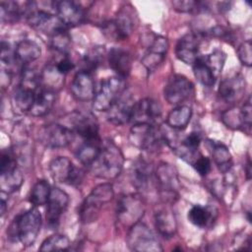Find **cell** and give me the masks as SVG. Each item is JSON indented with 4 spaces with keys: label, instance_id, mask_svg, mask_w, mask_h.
Listing matches in <instances>:
<instances>
[{
    "label": "cell",
    "instance_id": "obj_1",
    "mask_svg": "<svg viewBox=\"0 0 252 252\" xmlns=\"http://www.w3.org/2000/svg\"><path fill=\"white\" fill-rule=\"evenodd\" d=\"M40 227L41 215L34 207L14 218L7 229V236L10 240L29 247L36 240Z\"/></svg>",
    "mask_w": 252,
    "mask_h": 252
},
{
    "label": "cell",
    "instance_id": "obj_2",
    "mask_svg": "<svg viewBox=\"0 0 252 252\" xmlns=\"http://www.w3.org/2000/svg\"><path fill=\"white\" fill-rule=\"evenodd\" d=\"M123 164L124 157L120 149L113 142L106 140L102 142L101 150L89 169L94 176L110 180L120 174Z\"/></svg>",
    "mask_w": 252,
    "mask_h": 252
},
{
    "label": "cell",
    "instance_id": "obj_3",
    "mask_svg": "<svg viewBox=\"0 0 252 252\" xmlns=\"http://www.w3.org/2000/svg\"><path fill=\"white\" fill-rule=\"evenodd\" d=\"M113 197V186L110 183H101L95 186L79 208L81 221L84 223L94 221L98 218L102 207L110 202Z\"/></svg>",
    "mask_w": 252,
    "mask_h": 252
},
{
    "label": "cell",
    "instance_id": "obj_4",
    "mask_svg": "<svg viewBox=\"0 0 252 252\" xmlns=\"http://www.w3.org/2000/svg\"><path fill=\"white\" fill-rule=\"evenodd\" d=\"M129 140L138 149L154 152L165 143V136L158 125L135 124L129 133Z\"/></svg>",
    "mask_w": 252,
    "mask_h": 252
},
{
    "label": "cell",
    "instance_id": "obj_5",
    "mask_svg": "<svg viewBox=\"0 0 252 252\" xmlns=\"http://www.w3.org/2000/svg\"><path fill=\"white\" fill-rule=\"evenodd\" d=\"M155 179L161 200L173 204L178 199L180 188L176 169L167 162H160L155 171Z\"/></svg>",
    "mask_w": 252,
    "mask_h": 252
},
{
    "label": "cell",
    "instance_id": "obj_6",
    "mask_svg": "<svg viewBox=\"0 0 252 252\" xmlns=\"http://www.w3.org/2000/svg\"><path fill=\"white\" fill-rule=\"evenodd\" d=\"M145 213V203L139 194H127L119 198L116 206V218L118 222L126 228H130L141 220Z\"/></svg>",
    "mask_w": 252,
    "mask_h": 252
},
{
    "label": "cell",
    "instance_id": "obj_7",
    "mask_svg": "<svg viewBox=\"0 0 252 252\" xmlns=\"http://www.w3.org/2000/svg\"><path fill=\"white\" fill-rule=\"evenodd\" d=\"M126 91L123 78L109 77L100 83L98 92L93 98V107L96 111H107Z\"/></svg>",
    "mask_w": 252,
    "mask_h": 252
},
{
    "label": "cell",
    "instance_id": "obj_8",
    "mask_svg": "<svg viewBox=\"0 0 252 252\" xmlns=\"http://www.w3.org/2000/svg\"><path fill=\"white\" fill-rule=\"evenodd\" d=\"M126 240L128 247L133 251L158 252L163 250L153 230L141 221L129 228Z\"/></svg>",
    "mask_w": 252,
    "mask_h": 252
},
{
    "label": "cell",
    "instance_id": "obj_9",
    "mask_svg": "<svg viewBox=\"0 0 252 252\" xmlns=\"http://www.w3.org/2000/svg\"><path fill=\"white\" fill-rule=\"evenodd\" d=\"M134 12L135 10L131 5L128 4L123 6L114 20L103 25L102 32L104 35L111 40H122L127 38L134 29L136 18Z\"/></svg>",
    "mask_w": 252,
    "mask_h": 252
},
{
    "label": "cell",
    "instance_id": "obj_10",
    "mask_svg": "<svg viewBox=\"0 0 252 252\" xmlns=\"http://www.w3.org/2000/svg\"><path fill=\"white\" fill-rule=\"evenodd\" d=\"M27 22L34 30L41 32L50 37L67 31V27L61 22V20L46 11L37 10L33 2H30V8L26 15Z\"/></svg>",
    "mask_w": 252,
    "mask_h": 252
},
{
    "label": "cell",
    "instance_id": "obj_11",
    "mask_svg": "<svg viewBox=\"0 0 252 252\" xmlns=\"http://www.w3.org/2000/svg\"><path fill=\"white\" fill-rule=\"evenodd\" d=\"M38 141L50 149L65 148L74 139V132L61 124L49 123L43 125L37 134Z\"/></svg>",
    "mask_w": 252,
    "mask_h": 252
},
{
    "label": "cell",
    "instance_id": "obj_12",
    "mask_svg": "<svg viewBox=\"0 0 252 252\" xmlns=\"http://www.w3.org/2000/svg\"><path fill=\"white\" fill-rule=\"evenodd\" d=\"M194 94V85L185 76L174 74L164 86L163 95L169 104L180 105Z\"/></svg>",
    "mask_w": 252,
    "mask_h": 252
},
{
    "label": "cell",
    "instance_id": "obj_13",
    "mask_svg": "<svg viewBox=\"0 0 252 252\" xmlns=\"http://www.w3.org/2000/svg\"><path fill=\"white\" fill-rule=\"evenodd\" d=\"M221 121L223 124L233 130H243L248 135L251 130V97L248 96L247 100L241 107L233 106L225 110L221 114Z\"/></svg>",
    "mask_w": 252,
    "mask_h": 252
},
{
    "label": "cell",
    "instance_id": "obj_14",
    "mask_svg": "<svg viewBox=\"0 0 252 252\" xmlns=\"http://www.w3.org/2000/svg\"><path fill=\"white\" fill-rule=\"evenodd\" d=\"M161 116V106L158 101L146 97L135 102L130 121L135 124L157 125Z\"/></svg>",
    "mask_w": 252,
    "mask_h": 252
},
{
    "label": "cell",
    "instance_id": "obj_15",
    "mask_svg": "<svg viewBox=\"0 0 252 252\" xmlns=\"http://www.w3.org/2000/svg\"><path fill=\"white\" fill-rule=\"evenodd\" d=\"M71 130L81 136L84 141L98 140V123L92 113L74 111L70 115Z\"/></svg>",
    "mask_w": 252,
    "mask_h": 252
},
{
    "label": "cell",
    "instance_id": "obj_16",
    "mask_svg": "<svg viewBox=\"0 0 252 252\" xmlns=\"http://www.w3.org/2000/svg\"><path fill=\"white\" fill-rule=\"evenodd\" d=\"M168 49V40L162 35H155L141 62L149 73L156 71L163 62Z\"/></svg>",
    "mask_w": 252,
    "mask_h": 252
},
{
    "label": "cell",
    "instance_id": "obj_17",
    "mask_svg": "<svg viewBox=\"0 0 252 252\" xmlns=\"http://www.w3.org/2000/svg\"><path fill=\"white\" fill-rule=\"evenodd\" d=\"M68 204L69 196L65 191L57 187L51 188L46 209V221L50 228L58 226L60 218L66 211Z\"/></svg>",
    "mask_w": 252,
    "mask_h": 252
},
{
    "label": "cell",
    "instance_id": "obj_18",
    "mask_svg": "<svg viewBox=\"0 0 252 252\" xmlns=\"http://www.w3.org/2000/svg\"><path fill=\"white\" fill-rule=\"evenodd\" d=\"M53 7L57 13V17L66 27H76L85 21V10L75 1H55L53 2Z\"/></svg>",
    "mask_w": 252,
    "mask_h": 252
},
{
    "label": "cell",
    "instance_id": "obj_19",
    "mask_svg": "<svg viewBox=\"0 0 252 252\" xmlns=\"http://www.w3.org/2000/svg\"><path fill=\"white\" fill-rule=\"evenodd\" d=\"M201 36L195 32H187L181 36L175 46L176 57L187 65H192L200 56L199 47Z\"/></svg>",
    "mask_w": 252,
    "mask_h": 252
},
{
    "label": "cell",
    "instance_id": "obj_20",
    "mask_svg": "<svg viewBox=\"0 0 252 252\" xmlns=\"http://www.w3.org/2000/svg\"><path fill=\"white\" fill-rule=\"evenodd\" d=\"M246 90L245 78L241 74L223 79L219 86V95L227 103L238 102L244 95Z\"/></svg>",
    "mask_w": 252,
    "mask_h": 252
},
{
    "label": "cell",
    "instance_id": "obj_21",
    "mask_svg": "<svg viewBox=\"0 0 252 252\" xmlns=\"http://www.w3.org/2000/svg\"><path fill=\"white\" fill-rule=\"evenodd\" d=\"M72 95L80 101L91 100L94 97L95 88L92 73L81 70L76 73L70 86Z\"/></svg>",
    "mask_w": 252,
    "mask_h": 252
},
{
    "label": "cell",
    "instance_id": "obj_22",
    "mask_svg": "<svg viewBox=\"0 0 252 252\" xmlns=\"http://www.w3.org/2000/svg\"><path fill=\"white\" fill-rule=\"evenodd\" d=\"M130 178L133 186L142 192L148 191L151 184L156 181L152 165L142 158L133 162L130 169Z\"/></svg>",
    "mask_w": 252,
    "mask_h": 252
},
{
    "label": "cell",
    "instance_id": "obj_23",
    "mask_svg": "<svg viewBox=\"0 0 252 252\" xmlns=\"http://www.w3.org/2000/svg\"><path fill=\"white\" fill-rule=\"evenodd\" d=\"M135 101L131 94L125 91L107 110V119L114 125H122L130 121Z\"/></svg>",
    "mask_w": 252,
    "mask_h": 252
},
{
    "label": "cell",
    "instance_id": "obj_24",
    "mask_svg": "<svg viewBox=\"0 0 252 252\" xmlns=\"http://www.w3.org/2000/svg\"><path fill=\"white\" fill-rule=\"evenodd\" d=\"M109 67L117 74L118 77L126 79L131 72L132 58L128 51L119 47L111 48L107 53Z\"/></svg>",
    "mask_w": 252,
    "mask_h": 252
},
{
    "label": "cell",
    "instance_id": "obj_25",
    "mask_svg": "<svg viewBox=\"0 0 252 252\" xmlns=\"http://www.w3.org/2000/svg\"><path fill=\"white\" fill-rule=\"evenodd\" d=\"M218 210L213 206H193L187 214L188 220L195 226L205 228L210 227L216 221Z\"/></svg>",
    "mask_w": 252,
    "mask_h": 252
},
{
    "label": "cell",
    "instance_id": "obj_26",
    "mask_svg": "<svg viewBox=\"0 0 252 252\" xmlns=\"http://www.w3.org/2000/svg\"><path fill=\"white\" fill-rule=\"evenodd\" d=\"M56 100V92L41 85L35 94V99L30 113L34 117L44 116L52 109Z\"/></svg>",
    "mask_w": 252,
    "mask_h": 252
},
{
    "label": "cell",
    "instance_id": "obj_27",
    "mask_svg": "<svg viewBox=\"0 0 252 252\" xmlns=\"http://www.w3.org/2000/svg\"><path fill=\"white\" fill-rule=\"evenodd\" d=\"M155 224L158 233L164 238H171L177 229L175 215L170 207H164L155 213Z\"/></svg>",
    "mask_w": 252,
    "mask_h": 252
},
{
    "label": "cell",
    "instance_id": "obj_28",
    "mask_svg": "<svg viewBox=\"0 0 252 252\" xmlns=\"http://www.w3.org/2000/svg\"><path fill=\"white\" fill-rule=\"evenodd\" d=\"M40 54V46L35 41L31 39H23L19 41L15 47V57L18 64L22 68L39 58Z\"/></svg>",
    "mask_w": 252,
    "mask_h": 252
},
{
    "label": "cell",
    "instance_id": "obj_29",
    "mask_svg": "<svg viewBox=\"0 0 252 252\" xmlns=\"http://www.w3.org/2000/svg\"><path fill=\"white\" fill-rule=\"evenodd\" d=\"M75 165L66 157H58L49 163V172L52 179L58 183L69 184Z\"/></svg>",
    "mask_w": 252,
    "mask_h": 252
},
{
    "label": "cell",
    "instance_id": "obj_30",
    "mask_svg": "<svg viewBox=\"0 0 252 252\" xmlns=\"http://www.w3.org/2000/svg\"><path fill=\"white\" fill-rule=\"evenodd\" d=\"M212 147V157L218 166L219 170L222 173H227L232 167V157L228 148L220 142L210 141Z\"/></svg>",
    "mask_w": 252,
    "mask_h": 252
},
{
    "label": "cell",
    "instance_id": "obj_31",
    "mask_svg": "<svg viewBox=\"0 0 252 252\" xmlns=\"http://www.w3.org/2000/svg\"><path fill=\"white\" fill-rule=\"evenodd\" d=\"M192 117V108L189 105L180 104L169 111L166 124L174 130H183L187 127Z\"/></svg>",
    "mask_w": 252,
    "mask_h": 252
},
{
    "label": "cell",
    "instance_id": "obj_32",
    "mask_svg": "<svg viewBox=\"0 0 252 252\" xmlns=\"http://www.w3.org/2000/svg\"><path fill=\"white\" fill-rule=\"evenodd\" d=\"M102 142L100 139L94 141H84V143L78 148L76 157L81 163L86 166H90L98 156L101 150Z\"/></svg>",
    "mask_w": 252,
    "mask_h": 252
},
{
    "label": "cell",
    "instance_id": "obj_33",
    "mask_svg": "<svg viewBox=\"0 0 252 252\" xmlns=\"http://www.w3.org/2000/svg\"><path fill=\"white\" fill-rule=\"evenodd\" d=\"M28 10L29 2L25 4V8H21L19 3L15 1H2L0 3L1 21L5 23L17 22L23 15H27Z\"/></svg>",
    "mask_w": 252,
    "mask_h": 252
},
{
    "label": "cell",
    "instance_id": "obj_34",
    "mask_svg": "<svg viewBox=\"0 0 252 252\" xmlns=\"http://www.w3.org/2000/svg\"><path fill=\"white\" fill-rule=\"evenodd\" d=\"M37 90L26 88L19 85L14 92V101L16 103V106L24 112H30L33 105Z\"/></svg>",
    "mask_w": 252,
    "mask_h": 252
},
{
    "label": "cell",
    "instance_id": "obj_35",
    "mask_svg": "<svg viewBox=\"0 0 252 252\" xmlns=\"http://www.w3.org/2000/svg\"><path fill=\"white\" fill-rule=\"evenodd\" d=\"M193 73L197 81L206 87H212L215 85L217 81V77L214 72L208 66V64L204 61L202 56H199L195 62L192 64Z\"/></svg>",
    "mask_w": 252,
    "mask_h": 252
},
{
    "label": "cell",
    "instance_id": "obj_36",
    "mask_svg": "<svg viewBox=\"0 0 252 252\" xmlns=\"http://www.w3.org/2000/svg\"><path fill=\"white\" fill-rule=\"evenodd\" d=\"M24 178L22 172L16 168L8 172L0 173V189L4 194L16 192L23 184Z\"/></svg>",
    "mask_w": 252,
    "mask_h": 252
},
{
    "label": "cell",
    "instance_id": "obj_37",
    "mask_svg": "<svg viewBox=\"0 0 252 252\" xmlns=\"http://www.w3.org/2000/svg\"><path fill=\"white\" fill-rule=\"evenodd\" d=\"M51 192V187L46 180L40 179L37 180L32 186L30 195L29 201L34 207H39L47 204Z\"/></svg>",
    "mask_w": 252,
    "mask_h": 252
},
{
    "label": "cell",
    "instance_id": "obj_38",
    "mask_svg": "<svg viewBox=\"0 0 252 252\" xmlns=\"http://www.w3.org/2000/svg\"><path fill=\"white\" fill-rule=\"evenodd\" d=\"M71 243L69 238L63 234H53L46 238L40 245V251H63L68 250Z\"/></svg>",
    "mask_w": 252,
    "mask_h": 252
},
{
    "label": "cell",
    "instance_id": "obj_39",
    "mask_svg": "<svg viewBox=\"0 0 252 252\" xmlns=\"http://www.w3.org/2000/svg\"><path fill=\"white\" fill-rule=\"evenodd\" d=\"M202 57L204 61L208 64V66L211 68V70L214 72L215 76L219 78L223 68L226 59V54L221 49H215L210 54L202 55Z\"/></svg>",
    "mask_w": 252,
    "mask_h": 252
},
{
    "label": "cell",
    "instance_id": "obj_40",
    "mask_svg": "<svg viewBox=\"0 0 252 252\" xmlns=\"http://www.w3.org/2000/svg\"><path fill=\"white\" fill-rule=\"evenodd\" d=\"M17 162H18V158L15 150L11 148L2 150L1 161H0V173L8 172L18 168Z\"/></svg>",
    "mask_w": 252,
    "mask_h": 252
},
{
    "label": "cell",
    "instance_id": "obj_41",
    "mask_svg": "<svg viewBox=\"0 0 252 252\" xmlns=\"http://www.w3.org/2000/svg\"><path fill=\"white\" fill-rule=\"evenodd\" d=\"M70 35L67 31L51 36V47L63 55H67L70 47Z\"/></svg>",
    "mask_w": 252,
    "mask_h": 252
},
{
    "label": "cell",
    "instance_id": "obj_42",
    "mask_svg": "<svg viewBox=\"0 0 252 252\" xmlns=\"http://www.w3.org/2000/svg\"><path fill=\"white\" fill-rule=\"evenodd\" d=\"M101 46L99 47H94V49H92L89 54L86 55L85 57V65H86V68L83 69V70H86V71H89L92 73V71L95 70L96 67L98 66V64L100 63L101 61V58L103 57V53H104V49L100 48Z\"/></svg>",
    "mask_w": 252,
    "mask_h": 252
},
{
    "label": "cell",
    "instance_id": "obj_43",
    "mask_svg": "<svg viewBox=\"0 0 252 252\" xmlns=\"http://www.w3.org/2000/svg\"><path fill=\"white\" fill-rule=\"evenodd\" d=\"M172 7L175 11L180 13H189L195 10H204L205 4L199 1H192V0H185V1H173Z\"/></svg>",
    "mask_w": 252,
    "mask_h": 252
},
{
    "label": "cell",
    "instance_id": "obj_44",
    "mask_svg": "<svg viewBox=\"0 0 252 252\" xmlns=\"http://www.w3.org/2000/svg\"><path fill=\"white\" fill-rule=\"evenodd\" d=\"M251 41L245 40L237 47V56L239 61L247 67L251 66L252 63V52H251Z\"/></svg>",
    "mask_w": 252,
    "mask_h": 252
},
{
    "label": "cell",
    "instance_id": "obj_45",
    "mask_svg": "<svg viewBox=\"0 0 252 252\" xmlns=\"http://www.w3.org/2000/svg\"><path fill=\"white\" fill-rule=\"evenodd\" d=\"M192 166L194 169L201 175V176H206L210 170H211V160L209 158L198 155L195 159L192 161Z\"/></svg>",
    "mask_w": 252,
    "mask_h": 252
},
{
    "label": "cell",
    "instance_id": "obj_46",
    "mask_svg": "<svg viewBox=\"0 0 252 252\" xmlns=\"http://www.w3.org/2000/svg\"><path fill=\"white\" fill-rule=\"evenodd\" d=\"M53 64L57 69V71L63 76L68 74L74 67L73 62L70 60V58L67 55H62L57 61L53 62Z\"/></svg>",
    "mask_w": 252,
    "mask_h": 252
},
{
    "label": "cell",
    "instance_id": "obj_47",
    "mask_svg": "<svg viewBox=\"0 0 252 252\" xmlns=\"http://www.w3.org/2000/svg\"><path fill=\"white\" fill-rule=\"evenodd\" d=\"M6 210H7V201L4 199L3 195L1 194V202H0V213H1V216L3 217L4 214L6 213Z\"/></svg>",
    "mask_w": 252,
    "mask_h": 252
},
{
    "label": "cell",
    "instance_id": "obj_48",
    "mask_svg": "<svg viewBox=\"0 0 252 252\" xmlns=\"http://www.w3.org/2000/svg\"><path fill=\"white\" fill-rule=\"evenodd\" d=\"M246 175H247V179H250L251 177V161L250 158H247V163H246Z\"/></svg>",
    "mask_w": 252,
    "mask_h": 252
}]
</instances>
